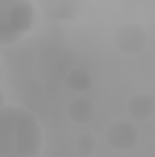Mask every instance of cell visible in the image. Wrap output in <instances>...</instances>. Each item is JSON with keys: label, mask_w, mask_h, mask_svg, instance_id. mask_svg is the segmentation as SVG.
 Instances as JSON below:
<instances>
[{"label": "cell", "mask_w": 155, "mask_h": 157, "mask_svg": "<svg viewBox=\"0 0 155 157\" xmlns=\"http://www.w3.org/2000/svg\"><path fill=\"white\" fill-rule=\"evenodd\" d=\"M35 22L31 0H0V44L7 46L22 39Z\"/></svg>", "instance_id": "7a4b0ae2"}, {"label": "cell", "mask_w": 155, "mask_h": 157, "mask_svg": "<svg viewBox=\"0 0 155 157\" xmlns=\"http://www.w3.org/2000/svg\"><path fill=\"white\" fill-rule=\"evenodd\" d=\"M0 157H39L42 150V130L35 115L18 106H4Z\"/></svg>", "instance_id": "6da1fadb"}]
</instances>
